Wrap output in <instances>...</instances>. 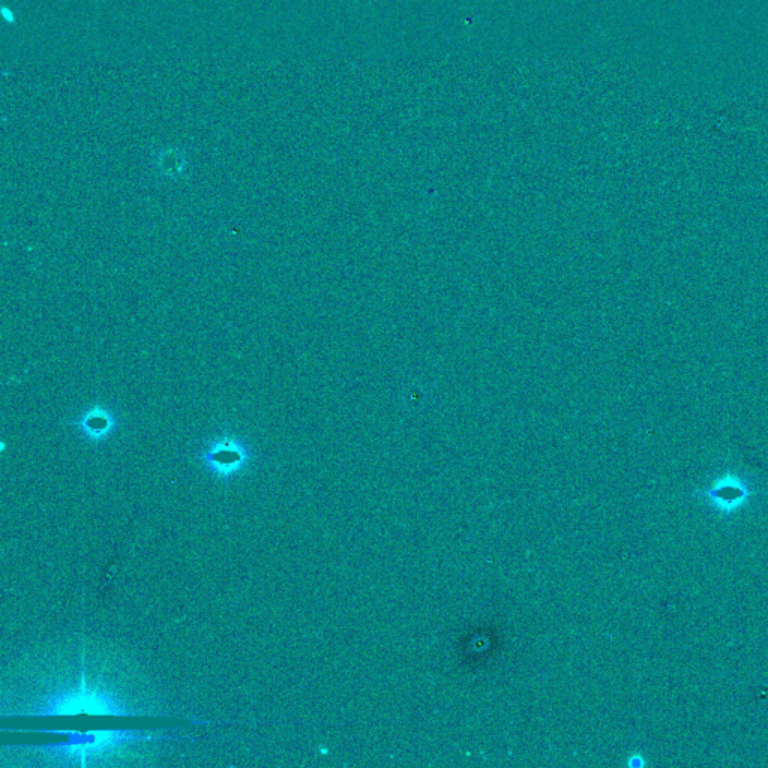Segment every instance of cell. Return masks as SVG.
Wrapping results in <instances>:
<instances>
[{"label":"cell","instance_id":"1","mask_svg":"<svg viewBox=\"0 0 768 768\" xmlns=\"http://www.w3.org/2000/svg\"><path fill=\"white\" fill-rule=\"evenodd\" d=\"M65 741L47 744L44 750L53 753L54 756L63 758H80L81 764H86V758L99 755L104 750L119 744L132 743V741L152 740L146 732L132 731V729H117V731H59Z\"/></svg>","mask_w":768,"mask_h":768},{"label":"cell","instance_id":"2","mask_svg":"<svg viewBox=\"0 0 768 768\" xmlns=\"http://www.w3.org/2000/svg\"><path fill=\"white\" fill-rule=\"evenodd\" d=\"M105 714V716H128L122 702L108 693L90 692L81 686L78 690L60 693L48 699L35 711L36 716H59V714Z\"/></svg>","mask_w":768,"mask_h":768},{"label":"cell","instance_id":"3","mask_svg":"<svg viewBox=\"0 0 768 768\" xmlns=\"http://www.w3.org/2000/svg\"><path fill=\"white\" fill-rule=\"evenodd\" d=\"M248 449L233 437L215 441L203 453L204 464L219 477H230L242 470L248 462Z\"/></svg>","mask_w":768,"mask_h":768},{"label":"cell","instance_id":"4","mask_svg":"<svg viewBox=\"0 0 768 768\" xmlns=\"http://www.w3.org/2000/svg\"><path fill=\"white\" fill-rule=\"evenodd\" d=\"M77 426L86 437L101 440L114 428V419L104 408L93 407L77 420Z\"/></svg>","mask_w":768,"mask_h":768},{"label":"cell","instance_id":"5","mask_svg":"<svg viewBox=\"0 0 768 768\" xmlns=\"http://www.w3.org/2000/svg\"><path fill=\"white\" fill-rule=\"evenodd\" d=\"M708 495L719 506L725 507V509H734V507L741 506V503L746 500L747 489L740 480L728 479L722 480L717 488L708 492Z\"/></svg>","mask_w":768,"mask_h":768}]
</instances>
